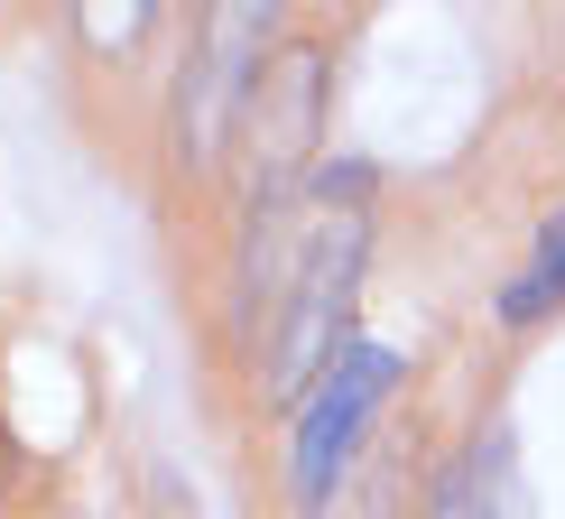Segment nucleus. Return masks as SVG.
<instances>
[{
  "instance_id": "1",
  "label": "nucleus",
  "mask_w": 565,
  "mask_h": 519,
  "mask_svg": "<svg viewBox=\"0 0 565 519\" xmlns=\"http://www.w3.org/2000/svg\"><path fill=\"white\" fill-rule=\"evenodd\" d=\"M362 251H371L362 204H324L316 242H306V260H297V288H288V306H278V343H269V390L278 399L316 390L324 371L343 362L352 297H362Z\"/></svg>"
},
{
  "instance_id": "2",
  "label": "nucleus",
  "mask_w": 565,
  "mask_h": 519,
  "mask_svg": "<svg viewBox=\"0 0 565 519\" xmlns=\"http://www.w3.org/2000/svg\"><path fill=\"white\" fill-rule=\"evenodd\" d=\"M316 121H324V46L316 38H288L269 46L260 84L242 103V130H250V223H278L297 204V177L316 158Z\"/></svg>"
},
{
  "instance_id": "3",
  "label": "nucleus",
  "mask_w": 565,
  "mask_h": 519,
  "mask_svg": "<svg viewBox=\"0 0 565 519\" xmlns=\"http://www.w3.org/2000/svg\"><path fill=\"white\" fill-rule=\"evenodd\" d=\"M260 38H269V10H250V0H223V10L195 19V46H185V75H177V158L185 168L223 158V130L242 121L250 84L269 65Z\"/></svg>"
},
{
  "instance_id": "4",
  "label": "nucleus",
  "mask_w": 565,
  "mask_h": 519,
  "mask_svg": "<svg viewBox=\"0 0 565 519\" xmlns=\"http://www.w3.org/2000/svg\"><path fill=\"white\" fill-rule=\"evenodd\" d=\"M398 390V352L390 343H343V362L316 381V399H306V417H297V501L306 510H324L343 491V464H352V445H362L371 427V409Z\"/></svg>"
},
{
  "instance_id": "5",
  "label": "nucleus",
  "mask_w": 565,
  "mask_h": 519,
  "mask_svg": "<svg viewBox=\"0 0 565 519\" xmlns=\"http://www.w3.org/2000/svg\"><path fill=\"white\" fill-rule=\"evenodd\" d=\"M547 297H565V214H556L547 232H537V269H529L520 288L501 297V316H537V306H547Z\"/></svg>"
},
{
  "instance_id": "6",
  "label": "nucleus",
  "mask_w": 565,
  "mask_h": 519,
  "mask_svg": "<svg viewBox=\"0 0 565 519\" xmlns=\"http://www.w3.org/2000/svg\"><path fill=\"white\" fill-rule=\"evenodd\" d=\"M427 519H491V491H482V455H463L455 474L436 483V510Z\"/></svg>"
},
{
  "instance_id": "7",
  "label": "nucleus",
  "mask_w": 565,
  "mask_h": 519,
  "mask_svg": "<svg viewBox=\"0 0 565 519\" xmlns=\"http://www.w3.org/2000/svg\"><path fill=\"white\" fill-rule=\"evenodd\" d=\"M75 29L84 38H139V29H149V10H139V0H130V10H75Z\"/></svg>"
},
{
  "instance_id": "8",
  "label": "nucleus",
  "mask_w": 565,
  "mask_h": 519,
  "mask_svg": "<svg viewBox=\"0 0 565 519\" xmlns=\"http://www.w3.org/2000/svg\"><path fill=\"white\" fill-rule=\"evenodd\" d=\"M10 474H19V445H10V427H0V491H10Z\"/></svg>"
}]
</instances>
